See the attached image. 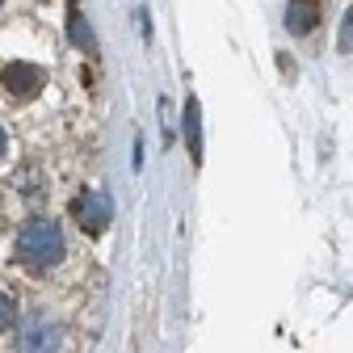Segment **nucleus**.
<instances>
[{
	"label": "nucleus",
	"mask_w": 353,
	"mask_h": 353,
	"mask_svg": "<svg viewBox=\"0 0 353 353\" xmlns=\"http://www.w3.org/2000/svg\"><path fill=\"white\" fill-rule=\"evenodd\" d=\"M63 256V232L59 223H51V219H34V223L21 228L17 236V261L26 265V270L42 274V270H51V265H59Z\"/></svg>",
	"instance_id": "obj_1"
},
{
	"label": "nucleus",
	"mask_w": 353,
	"mask_h": 353,
	"mask_svg": "<svg viewBox=\"0 0 353 353\" xmlns=\"http://www.w3.org/2000/svg\"><path fill=\"white\" fill-rule=\"evenodd\" d=\"M59 341H63L59 320L47 316V312H38V316H30V320L21 324V332H17V353H55Z\"/></svg>",
	"instance_id": "obj_3"
},
{
	"label": "nucleus",
	"mask_w": 353,
	"mask_h": 353,
	"mask_svg": "<svg viewBox=\"0 0 353 353\" xmlns=\"http://www.w3.org/2000/svg\"><path fill=\"white\" fill-rule=\"evenodd\" d=\"M185 143H190V160L202 164V110H198V97L185 101Z\"/></svg>",
	"instance_id": "obj_6"
},
{
	"label": "nucleus",
	"mask_w": 353,
	"mask_h": 353,
	"mask_svg": "<svg viewBox=\"0 0 353 353\" xmlns=\"http://www.w3.org/2000/svg\"><path fill=\"white\" fill-rule=\"evenodd\" d=\"M324 17V0H286V26L290 34H312Z\"/></svg>",
	"instance_id": "obj_5"
},
{
	"label": "nucleus",
	"mask_w": 353,
	"mask_h": 353,
	"mask_svg": "<svg viewBox=\"0 0 353 353\" xmlns=\"http://www.w3.org/2000/svg\"><path fill=\"white\" fill-rule=\"evenodd\" d=\"M13 320H17V303H13V299H9L5 290H0V332H5V328H9Z\"/></svg>",
	"instance_id": "obj_8"
},
{
	"label": "nucleus",
	"mask_w": 353,
	"mask_h": 353,
	"mask_svg": "<svg viewBox=\"0 0 353 353\" xmlns=\"http://www.w3.org/2000/svg\"><path fill=\"white\" fill-rule=\"evenodd\" d=\"M5 148H9V139H5V126H0V156H5Z\"/></svg>",
	"instance_id": "obj_10"
},
{
	"label": "nucleus",
	"mask_w": 353,
	"mask_h": 353,
	"mask_svg": "<svg viewBox=\"0 0 353 353\" xmlns=\"http://www.w3.org/2000/svg\"><path fill=\"white\" fill-rule=\"evenodd\" d=\"M0 84L9 88L13 97H21V101H30V97H38V88H47V72H42L38 63H5L0 68Z\"/></svg>",
	"instance_id": "obj_4"
},
{
	"label": "nucleus",
	"mask_w": 353,
	"mask_h": 353,
	"mask_svg": "<svg viewBox=\"0 0 353 353\" xmlns=\"http://www.w3.org/2000/svg\"><path fill=\"white\" fill-rule=\"evenodd\" d=\"M72 219H76V228L84 236H101L110 228V219H114V206H110V194L101 190H84L72 198Z\"/></svg>",
	"instance_id": "obj_2"
},
{
	"label": "nucleus",
	"mask_w": 353,
	"mask_h": 353,
	"mask_svg": "<svg viewBox=\"0 0 353 353\" xmlns=\"http://www.w3.org/2000/svg\"><path fill=\"white\" fill-rule=\"evenodd\" d=\"M68 38L76 42L80 51H88V55H93V47H97V38H93V30H88V21H84L80 5H72V9H68Z\"/></svg>",
	"instance_id": "obj_7"
},
{
	"label": "nucleus",
	"mask_w": 353,
	"mask_h": 353,
	"mask_svg": "<svg viewBox=\"0 0 353 353\" xmlns=\"http://www.w3.org/2000/svg\"><path fill=\"white\" fill-rule=\"evenodd\" d=\"M341 51H353V5L345 9V21H341Z\"/></svg>",
	"instance_id": "obj_9"
}]
</instances>
